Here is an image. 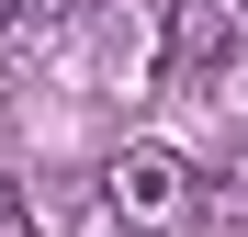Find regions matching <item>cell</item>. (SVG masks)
<instances>
[{
  "instance_id": "6da1fadb",
  "label": "cell",
  "mask_w": 248,
  "mask_h": 237,
  "mask_svg": "<svg viewBox=\"0 0 248 237\" xmlns=\"http://www.w3.org/2000/svg\"><path fill=\"white\" fill-rule=\"evenodd\" d=\"M102 204L136 226V237H181V226L203 215V170H192L181 147H158V136H147V147H124L113 170H102Z\"/></svg>"
},
{
  "instance_id": "7a4b0ae2",
  "label": "cell",
  "mask_w": 248,
  "mask_h": 237,
  "mask_svg": "<svg viewBox=\"0 0 248 237\" xmlns=\"http://www.w3.org/2000/svg\"><path fill=\"white\" fill-rule=\"evenodd\" d=\"M237 57H248V0H170V23H158V79L170 91H203Z\"/></svg>"
},
{
  "instance_id": "3957f363",
  "label": "cell",
  "mask_w": 248,
  "mask_h": 237,
  "mask_svg": "<svg viewBox=\"0 0 248 237\" xmlns=\"http://www.w3.org/2000/svg\"><path fill=\"white\" fill-rule=\"evenodd\" d=\"M0 237H34V204H23V181L0 170Z\"/></svg>"
},
{
  "instance_id": "277c9868",
  "label": "cell",
  "mask_w": 248,
  "mask_h": 237,
  "mask_svg": "<svg viewBox=\"0 0 248 237\" xmlns=\"http://www.w3.org/2000/svg\"><path fill=\"white\" fill-rule=\"evenodd\" d=\"M46 12H68V0H23V23H46Z\"/></svg>"
},
{
  "instance_id": "5b68a950",
  "label": "cell",
  "mask_w": 248,
  "mask_h": 237,
  "mask_svg": "<svg viewBox=\"0 0 248 237\" xmlns=\"http://www.w3.org/2000/svg\"><path fill=\"white\" fill-rule=\"evenodd\" d=\"M12 23H23V0H0V34H12Z\"/></svg>"
}]
</instances>
